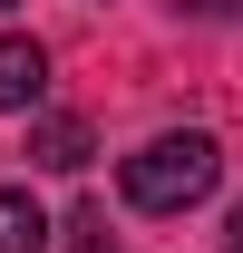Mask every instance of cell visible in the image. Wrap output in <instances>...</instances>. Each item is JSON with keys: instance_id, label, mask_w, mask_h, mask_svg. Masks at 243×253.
I'll list each match as a JSON object with an SVG mask.
<instances>
[{"instance_id": "cell-1", "label": "cell", "mask_w": 243, "mask_h": 253, "mask_svg": "<svg viewBox=\"0 0 243 253\" xmlns=\"http://www.w3.org/2000/svg\"><path fill=\"white\" fill-rule=\"evenodd\" d=\"M214 175H224V146L214 136H146L136 156H126V205L136 214H185V205H204Z\"/></svg>"}, {"instance_id": "cell-2", "label": "cell", "mask_w": 243, "mask_h": 253, "mask_svg": "<svg viewBox=\"0 0 243 253\" xmlns=\"http://www.w3.org/2000/svg\"><path fill=\"white\" fill-rule=\"evenodd\" d=\"M39 97H49V49L20 39V30H0V107H10V117H30Z\"/></svg>"}, {"instance_id": "cell-3", "label": "cell", "mask_w": 243, "mask_h": 253, "mask_svg": "<svg viewBox=\"0 0 243 253\" xmlns=\"http://www.w3.org/2000/svg\"><path fill=\"white\" fill-rule=\"evenodd\" d=\"M0 253H49V214L30 185H0Z\"/></svg>"}, {"instance_id": "cell-4", "label": "cell", "mask_w": 243, "mask_h": 253, "mask_svg": "<svg viewBox=\"0 0 243 253\" xmlns=\"http://www.w3.org/2000/svg\"><path fill=\"white\" fill-rule=\"evenodd\" d=\"M30 166L78 175V166H88V126H78V117H39V126H30Z\"/></svg>"}, {"instance_id": "cell-5", "label": "cell", "mask_w": 243, "mask_h": 253, "mask_svg": "<svg viewBox=\"0 0 243 253\" xmlns=\"http://www.w3.org/2000/svg\"><path fill=\"white\" fill-rule=\"evenodd\" d=\"M68 234H78V253H117V234H107V214H97V205H78V214H68Z\"/></svg>"}, {"instance_id": "cell-6", "label": "cell", "mask_w": 243, "mask_h": 253, "mask_svg": "<svg viewBox=\"0 0 243 253\" xmlns=\"http://www.w3.org/2000/svg\"><path fill=\"white\" fill-rule=\"evenodd\" d=\"M224 253H243V205H234V224H224Z\"/></svg>"}, {"instance_id": "cell-7", "label": "cell", "mask_w": 243, "mask_h": 253, "mask_svg": "<svg viewBox=\"0 0 243 253\" xmlns=\"http://www.w3.org/2000/svg\"><path fill=\"white\" fill-rule=\"evenodd\" d=\"M195 10H243V0H195Z\"/></svg>"}, {"instance_id": "cell-8", "label": "cell", "mask_w": 243, "mask_h": 253, "mask_svg": "<svg viewBox=\"0 0 243 253\" xmlns=\"http://www.w3.org/2000/svg\"><path fill=\"white\" fill-rule=\"evenodd\" d=\"M0 10H10V0H0Z\"/></svg>"}]
</instances>
